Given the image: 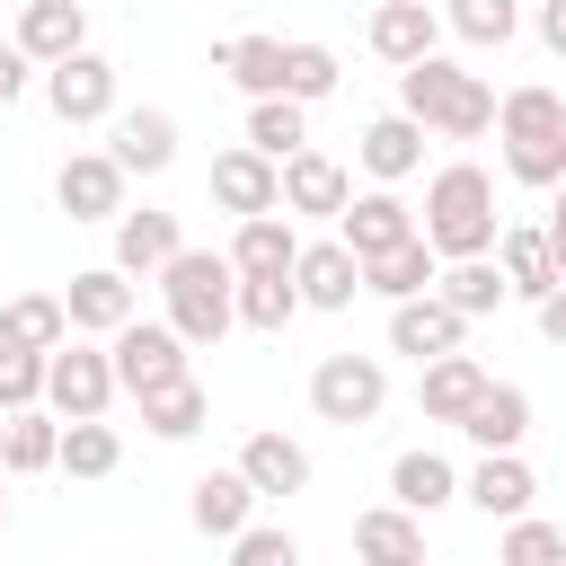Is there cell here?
<instances>
[{"mask_svg":"<svg viewBox=\"0 0 566 566\" xmlns=\"http://www.w3.org/2000/svg\"><path fill=\"white\" fill-rule=\"evenodd\" d=\"M398 115H416L442 142H478L495 124V88L478 71L442 62V53H416V62H398Z\"/></svg>","mask_w":566,"mask_h":566,"instance_id":"6da1fadb","label":"cell"},{"mask_svg":"<svg viewBox=\"0 0 566 566\" xmlns=\"http://www.w3.org/2000/svg\"><path fill=\"white\" fill-rule=\"evenodd\" d=\"M416 230H424L433 256H486L495 230H504V221H495V177H486L478 159H451V168L424 186V221H416Z\"/></svg>","mask_w":566,"mask_h":566,"instance_id":"7a4b0ae2","label":"cell"},{"mask_svg":"<svg viewBox=\"0 0 566 566\" xmlns=\"http://www.w3.org/2000/svg\"><path fill=\"white\" fill-rule=\"evenodd\" d=\"M159 292H168V327L186 336V345H221L230 327H239V274H230V256H212V248H177L168 265H159Z\"/></svg>","mask_w":566,"mask_h":566,"instance_id":"3957f363","label":"cell"},{"mask_svg":"<svg viewBox=\"0 0 566 566\" xmlns=\"http://www.w3.org/2000/svg\"><path fill=\"white\" fill-rule=\"evenodd\" d=\"M495 133H504V177L513 186H557L566 177V97L557 88H504Z\"/></svg>","mask_w":566,"mask_h":566,"instance_id":"277c9868","label":"cell"},{"mask_svg":"<svg viewBox=\"0 0 566 566\" xmlns=\"http://www.w3.org/2000/svg\"><path fill=\"white\" fill-rule=\"evenodd\" d=\"M389 407V371H380V354H327L318 371H310V416L318 424H371Z\"/></svg>","mask_w":566,"mask_h":566,"instance_id":"5b68a950","label":"cell"},{"mask_svg":"<svg viewBox=\"0 0 566 566\" xmlns=\"http://www.w3.org/2000/svg\"><path fill=\"white\" fill-rule=\"evenodd\" d=\"M44 407H53V416H106V407H115V354L62 336V345L44 354Z\"/></svg>","mask_w":566,"mask_h":566,"instance_id":"8992f818","label":"cell"},{"mask_svg":"<svg viewBox=\"0 0 566 566\" xmlns=\"http://www.w3.org/2000/svg\"><path fill=\"white\" fill-rule=\"evenodd\" d=\"M106 354H115V389H133V398H142V389L177 380L195 345H186V336H177L168 318H124V327L106 336Z\"/></svg>","mask_w":566,"mask_h":566,"instance_id":"52a82bcc","label":"cell"},{"mask_svg":"<svg viewBox=\"0 0 566 566\" xmlns=\"http://www.w3.org/2000/svg\"><path fill=\"white\" fill-rule=\"evenodd\" d=\"M44 106L62 115V124H106L115 115V62L106 53H62V62H44Z\"/></svg>","mask_w":566,"mask_h":566,"instance_id":"ba28073f","label":"cell"},{"mask_svg":"<svg viewBox=\"0 0 566 566\" xmlns=\"http://www.w3.org/2000/svg\"><path fill=\"white\" fill-rule=\"evenodd\" d=\"M53 203L71 221H115L124 212V159L115 150H71L62 177H53Z\"/></svg>","mask_w":566,"mask_h":566,"instance_id":"9c48e42d","label":"cell"},{"mask_svg":"<svg viewBox=\"0 0 566 566\" xmlns=\"http://www.w3.org/2000/svg\"><path fill=\"white\" fill-rule=\"evenodd\" d=\"M106 150L124 159V177H159L177 159V115L168 106H115L106 115Z\"/></svg>","mask_w":566,"mask_h":566,"instance_id":"30bf717a","label":"cell"},{"mask_svg":"<svg viewBox=\"0 0 566 566\" xmlns=\"http://www.w3.org/2000/svg\"><path fill=\"white\" fill-rule=\"evenodd\" d=\"M212 203L239 212V221H248V212H274V203H283V159H265L256 142L221 150V159H212Z\"/></svg>","mask_w":566,"mask_h":566,"instance_id":"8fae6325","label":"cell"},{"mask_svg":"<svg viewBox=\"0 0 566 566\" xmlns=\"http://www.w3.org/2000/svg\"><path fill=\"white\" fill-rule=\"evenodd\" d=\"M460 336H469V318H460L442 292H407V301H389V354L433 363V354H451Z\"/></svg>","mask_w":566,"mask_h":566,"instance_id":"7c38bea8","label":"cell"},{"mask_svg":"<svg viewBox=\"0 0 566 566\" xmlns=\"http://www.w3.org/2000/svg\"><path fill=\"white\" fill-rule=\"evenodd\" d=\"M292 283H301V310H354L363 256H354L345 239H310V248L292 256Z\"/></svg>","mask_w":566,"mask_h":566,"instance_id":"4fadbf2b","label":"cell"},{"mask_svg":"<svg viewBox=\"0 0 566 566\" xmlns=\"http://www.w3.org/2000/svg\"><path fill=\"white\" fill-rule=\"evenodd\" d=\"M345 195H354V177H345V159H327V150H292L283 159V212H310V221H336L345 212Z\"/></svg>","mask_w":566,"mask_h":566,"instance_id":"5bb4252c","label":"cell"},{"mask_svg":"<svg viewBox=\"0 0 566 566\" xmlns=\"http://www.w3.org/2000/svg\"><path fill=\"white\" fill-rule=\"evenodd\" d=\"M62 310H71V336H115L133 318V274L124 265H88V274H71Z\"/></svg>","mask_w":566,"mask_h":566,"instance_id":"9a60e30c","label":"cell"},{"mask_svg":"<svg viewBox=\"0 0 566 566\" xmlns=\"http://www.w3.org/2000/svg\"><path fill=\"white\" fill-rule=\"evenodd\" d=\"M336 239H345L354 256H380V248L416 239V212H407L389 186H371V195H345V212H336Z\"/></svg>","mask_w":566,"mask_h":566,"instance_id":"2e32d148","label":"cell"},{"mask_svg":"<svg viewBox=\"0 0 566 566\" xmlns=\"http://www.w3.org/2000/svg\"><path fill=\"white\" fill-rule=\"evenodd\" d=\"M88 44V9L80 0H27L18 9V53L44 71V62H62V53H80Z\"/></svg>","mask_w":566,"mask_h":566,"instance_id":"e0dca14e","label":"cell"},{"mask_svg":"<svg viewBox=\"0 0 566 566\" xmlns=\"http://www.w3.org/2000/svg\"><path fill=\"white\" fill-rule=\"evenodd\" d=\"M354 159H363L380 186L416 177V168H424V124H416V115H371V124L354 133Z\"/></svg>","mask_w":566,"mask_h":566,"instance_id":"ac0fdd59","label":"cell"},{"mask_svg":"<svg viewBox=\"0 0 566 566\" xmlns=\"http://www.w3.org/2000/svg\"><path fill=\"white\" fill-rule=\"evenodd\" d=\"M460 433H469L478 451H522V433H531V389H513V380H486V389L469 398Z\"/></svg>","mask_w":566,"mask_h":566,"instance_id":"d6986e66","label":"cell"},{"mask_svg":"<svg viewBox=\"0 0 566 566\" xmlns=\"http://www.w3.org/2000/svg\"><path fill=\"white\" fill-rule=\"evenodd\" d=\"M433 292L460 310V318H495L504 301H513V283H504V265H495V248L486 256H442V274H433Z\"/></svg>","mask_w":566,"mask_h":566,"instance_id":"ffe728a7","label":"cell"},{"mask_svg":"<svg viewBox=\"0 0 566 566\" xmlns=\"http://www.w3.org/2000/svg\"><path fill=\"white\" fill-rule=\"evenodd\" d=\"M486 522H513V513H531V495H539V478L522 469V451H486L478 469H469V486H460Z\"/></svg>","mask_w":566,"mask_h":566,"instance_id":"44dd1931","label":"cell"},{"mask_svg":"<svg viewBox=\"0 0 566 566\" xmlns=\"http://www.w3.org/2000/svg\"><path fill=\"white\" fill-rule=\"evenodd\" d=\"M363 35H371V53H380V62H416V53H433V44H442V18H433V0H380Z\"/></svg>","mask_w":566,"mask_h":566,"instance_id":"7402d4cb","label":"cell"},{"mask_svg":"<svg viewBox=\"0 0 566 566\" xmlns=\"http://www.w3.org/2000/svg\"><path fill=\"white\" fill-rule=\"evenodd\" d=\"M177 248H186L177 212H150V203H142V212H115V265H124V274H159Z\"/></svg>","mask_w":566,"mask_h":566,"instance_id":"603a6c76","label":"cell"},{"mask_svg":"<svg viewBox=\"0 0 566 566\" xmlns=\"http://www.w3.org/2000/svg\"><path fill=\"white\" fill-rule=\"evenodd\" d=\"M478 389H486V371H478V363L451 345V354H433V363H424V380H416V407H424V424H460Z\"/></svg>","mask_w":566,"mask_h":566,"instance_id":"cb8c5ba5","label":"cell"},{"mask_svg":"<svg viewBox=\"0 0 566 566\" xmlns=\"http://www.w3.org/2000/svg\"><path fill=\"white\" fill-rule=\"evenodd\" d=\"M292 256H301V239H292L283 203L274 212H248L239 239H230V274H292Z\"/></svg>","mask_w":566,"mask_h":566,"instance_id":"d4e9b609","label":"cell"},{"mask_svg":"<svg viewBox=\"0 0 566 566\" xmlns=\"http://www.w3.org/2000/svg\"><path fill=\"white\" fill-rule=\"evenodd\" d=\"M433 274H442V256L424 248V230H416V239H398V248H380V256H363V292H380V301L433 292Z\"/></svg>","mask_w":566,"mask_h":566,"instance_id":"484cf974","label":"cell"},{"mask_svg":"<svg viewBox=\"0 0 566 566\" xmlns=\"http://www.w3.org/2000/svg\"><path fill=\"white\" fill-rule=\"evenodd\" d=\"M239 478H248L256 495H301V486H310V451H301L292 433H248Z\"/></svg>","mask_w":566,"mask_h":566,"instance_id":"4316f807","label":"cell"},{"mask_svg":"<svg viewBox=\"0 0 566 566\" xmlns=\"http://www.w3.org/2000/svg\"><path fill=\"white\" fill-rule=\"evenodd\" d=\"M460 495V469L442 460V451H398L389 460V504H407V513H442Z\"/></svg>","mask_w":566,"mask_h":566,"instance_id":"83f0119b","label":"cell"},{"mask_svg":"<svg viewBox=\"0 0 566 566\" xmlns=\"http://www.w3.org/2000/svg\"><path fill=\"white\" fill-rule=\"evenodd\" d=\"M354 548L380 557V566H416V557H424V513H407V504H371V513H354Z\"/></svg>","mask_w":566,"mask_h":566,"instance_id":"f1b7e54d","label":"cell"},{"mask_svg":"<svg viewBox=\"0 0 566 566\" xmlns=\"http://www.w3.org/2000/svg\"><path fill=\"white\" fill-rule=\"evenodd\" d=\"M53 451H62V424H53L44 407H9V416H0V469H9V478L53 469Z\"/></svg>","mask_w":566,"mask_h":566,"instance_id":"f546056e","label":"cell"},{"mask_svg":"<svg viewBox=\"0 0 566 566\" xmlns=\"http://www.w3.org/2000/svg\"><path fill=\"white\" fill-rule=\"evenodd\" d=\"M62 336H71V310H62V292H18V301H0V345L53 354Z\"/></svg>","mask_w":566,"mask_h":566,"instance_id":"4dcf8cb0","label":"cell"},{"mask_svg":"<svg viewBox=\"0 0 566 566\" xmlns=\"http://www.w3.org/2000/svg\"><path fill=\"white\" fill-rule=\"evenodd\" d=\"M203 416H212V398L195 389V371H177V380L142 389V424H150L159 442H186V433H203Z\"/></svg>","mask_w":566,"mask_h":566,"instance_id":"1f68e13d","label":"cell"},{"mask_svg":"<svg viewBox=\"0 0 566 566\" xmlns=\"http://www.w3.org/2000/svg\"><path fill=\"white\" fill-rule=\"evenodd\" d=\"M186 513H195L203 539H230V531L256 513V486H248L239 469H212V478H195V504H186Z\"/></svg>","mask_w":566,"mask_h":566,"instance_id":"d6a6232c","label":"cell"},{"mask_svg":"<svg viewBox=\"0 0 566 566\" xmlns=\"http://www.w3.org/2000/svg\"><path fill=\"white\" fill-rule=\"evenodd\" d=\"M212 71H230L248 97H274L283 88V35H230V44H212Z\"/></svg>","mask_w":566,"mask_h":566,"instance_id":"836d02e7","label":"cell"},{"mask_svg":"<svg viewBox=\"0 0 566 566\" xmlns=\"http://www.w3.org/2000/svg\"><path fill=\"white\" fill-rule=\"evenodd\" d=\"M495 265L513 283V301H539L557 283V256H548V230H495Z\"/></svg>","mask_w":566,"mask_h":566,"instance_id":"e575fe53","label":"cell"},{"mask_svg":"<svg viewBox=\"0 0 566 566\" xmlns=\"http://www.w3.org/2000/svg\"><path fill=\"white\" fill-rule=\"evenodd\" d=\"M115 460H124V442H115L106 416H62V451H53V469H71V478H115Z\"/></svg>","mask_w":566,"mask_h":566,"instance_id":"d590c367","label":"cell"},{"mask_svg":"<svg viewBox=\"0 0 566 566\" xmlns=\"http://www.w3.org/2000/svg\"><path fill=\"white\" fill-rule=\"evenodd\" d=\"M442 18H451V35L478 44V53H504V44L522 35V0H451Z\"/></svg>","mask_w":566,"mask_h":566,"instance_id":"8d00e7d4","label":"cell"},{"mask_svg":"<svg viewBox=\"0 0 566 566\" xmlns=\"http://www.w3.org/2000/svg\"><path fill=\"white\" fill-rule=\"evenodd\" d=\"M248 142H256L265 159H292V150L310 142V124H301V97H283V88H274V97H256V106H248Z\"/></svg>","mask_w":566,"mask_h":566,"instance_id":"74e56055","label":"cell"},{"mask_svg":"<svg viewBox=\"0 0 566 566\" xmlns=\"http://www.w3.org/2000/svg\"><path fill=\"white\" fill-rule=\"evenodd\" d=\"M230 301H239V318H248V327H265V336H274V327H292V310H301V283H292V274H239V292H230Z\"/></svg>","mask_w":566,"mask_h":566,"instance_id":"f35d334b","label":"cell"},{"mask_svg":"<svg viewBox=\"0 0 566 566\" xmlns=\"http://www.w3.org/2000/svg\"><path fill=\"white\" fill-rule=\"evenodd\" d=\"M336 80H345V71H336V53H327V44H310V35H301V44H283V97L318 106V97H336Z\"/></svg>","mask_w":566,"mask_h":566,"instance_id":"ab89813d","label":"cell"},{"mask_svg":"<svg viewBox=\"0 0 566 566\" xmlns=\"http://www.w3.org/2000/svg\"><path fill=\"white\" fill-rule=\"evenodd\" d=\"M221 548H230L239 566H301V539H292L283 522H239Z\"/></svg>","mask_w":566,"mask_h":566,"instance_id":"60d3db41","label":"cell"},{"mask_svg":"<svg viewBox=\"0 0 566 566\" xmlns=\"http://www.w3.org/2000/svg\"><path fill=\"white\" fill-rule=\"evenodd\" d=\"M35 398H44V354L0 345V416H9V407H35Z\"/></svg>","mask_w":566,"mask_h":566,"instance_id":"b9f144b4","label":"cell"},{"mask_svg":"<svg viewBox=\"0 0 566 566\" xmlns=\"http://www.w3.org/2000/svg\"><path fill=\"white\" fill-rule=\"evenodd\" d=\"M504 557H513V566L566 557V531H557V522H531V513H513V522H504Z\"/></svg>","mask_w":566,"mask_h":566,"instance_id":"7bdbcfd3","label":"cell"},{"mask_svg":"<svg viewBox=\"0 0 566 566\" xmlns=\"http://www.w3.org/2000/svg\"><path fill=\"white\" fill-rule=\"evenodd\" d=\"M531 310H539V336H548V345L566 354V274H557V283H548V292H539Z\"/></svg>","mask_w":566,"mask_h":566,"instance_id":"ee69618b","label":"cell"},{"mask_svg":"<svg viewBox=\"0 0 566 566\" xmlns=\"http://www.w3.org/2000/svg\"><path fill=\"white\" fill-rule=\"evenodd\" d=\"M27 71H35V62H27V53H18V35H9V44H0V115L27 97Z\"/></svg>","mask_w":566,"mask_h":566,"instance_id":"f6af8a7d","label":"cell"},{"mask_svg":"<svg viewBox=\"0 0 566 566\" xmlns=\"http://www.w3.org/2000/svg\"><path fill=\"white\" fill-rule=\"evenodd\" d=\"M539 44L566 62V0H539Z\"/></svg>","mask_w":566,"mask_h":566,"instance_id":"bcb514c9","label":"cell"},{"mask_svg":"<svg viewBox=\"0 0 566 566\" xmlns=\"http://www.w3.org/2000/svg\"><path fill=\"white\" fill-rule=\"evenodd\" d=\"M548 256H557V274H566V177H557V203H548Z\"/></svg>","mask_w":566,"mask_h":566,"instance_id":"7dc6e473","label":"cell"},{"mask_svg":"<svg viewBox=\"0 0 566 566\" xmlns=\"http://www.w3.org/2000/svg\"><path fill=\"white\" fill-rule=\"evenodd\" d=\"M0 478H9V469H0ZM0 531H9V495H0Z\"/></svg>","mask_w":566,"mask_h":566,"instance_id":"c3c4849f","label":"cell"}]
</instances>
